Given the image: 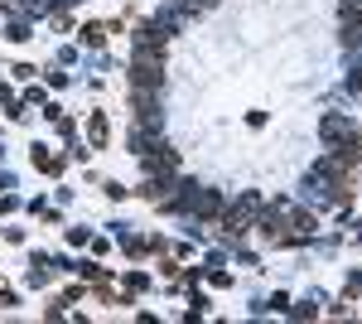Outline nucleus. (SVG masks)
<instances>
[{
	"label": "nucleus",
	"mask_w": 362,
	"mask_h": 324,
	"mask_svg": "<svg viewBox=\"0 0 362 324\" xmlns=\"http://www.w3.org/2000/svg\"><path fill=\"white\" fill-rule=\"evenodd\" d=\"M73 5H78V0H73Z\"/></svg>",
	"instance_id": "a211bd4d"
},
{
	"label": "nucleus",
	"mask_w": 362,
	"mask_h": 324,
	"mask_svg": "<svg viewBox=\"0 0 362 324\" xmlns=\"http://www.w3.org/2000/svg\"><path fill=\"white\" fill-rule=\"evenodd\" d=\"M319 136H324L329 145H338V140H353V136H358V126H353V121H343L338 111H329V116L319 121Z\"/></svg>",
	"instance_id": "39448f33"
},
{
	"label": "nucleus",
	"mask_w": 362,
	"mask_h": 324,
	"mask_svg": "<svg viewBox=\"0 0 362 324\" xmlns=\"http://www.w3.org/2000/svg\"><path fill=\"white\" fill-rule=\"evenodd\" d=\"M10 305H15V295H10V291H0V310H10Z\"/></svg>",
	"instance_id": "dca6fc26"
},
{
	"label": "nucleus",
	"mask_w": 362,
	"mask_h": 324,
	"mask_svg": "<svg viewBox=\"0 0 362 324\" xmlns=\"http://www.w3.org/2000/svg\"><path fill=\"white\" fill-rule=\"evenodd\" d=\"M165 39H170V29H165L160 19H155V24H140V29H135V49H160V54H165Z\"/></svg>",
	"instance_id": "0eeeda50"
},
{
	"label": "nucleus",
	"mask_w": 362,
	"mask_h": 324,
	"mask_svg": "<svg viewBox=\"0 0 362 324\" xmlns=\"http://www.w3.org/2000/svg\"><path fill=\"white\" fill-rule=\"evenodd\" d=\"M348 88H353V92H362V68L353 73V78H348Z\"/></svg>",
	"instance_id": "2eb2a0df"
},
{
	"label": "nucleus",
	"mask_w": 362,
	"mask_h": 324,
	"mask_svg": "<svg viewBox=\"0 0 362 324\" xmlns=\"http://www.w3.org/2000/svg\"><path fill=\"white\" fill-rule=\"evenodd\" d=\"M285 204H275V209H261L256 218V227H261V237L271 242V247H295V232H290V218H280Z\"/></svg>",
	"instance_id": "7ed1b4c3"
},
{
	"label": "nucleus",
	"mask_w": 362,
	"mask_h": 324,
	"mask_svg": "<svg viewBox=\"0 0 362 324\" xmlns=\"http://www.w3.org/2000/svg\"><path fill=\"white\" fill-rule=\"evenodd\" d=\"M140 165H145V175H179V155L170 145H150L140 155Z\"/></svg>",
	"instance_id": "20e7f679"
},
{
	"label": "nucleus",
	"mask_w": 362,
	"mask_h": 324,
	"mask_svg": "<svg viewBox=\"0 0 362 324\" xmlns=\"http://www.w3.org/2000/svg\"><path fill=\"white\" fill-rule=\"evenodd\" d=\"M208 5H213V0H179V10H183V15H188V10H208Z\"/></svg>",
	"instance_id": "ddd939ff"
},
{
	"label": "nucleus",
	"mask_w": 362,
	"mask_h": 324,
	"mask_svg": "<svg viewBox=\"0 0 362 324\" xmlns=\"http://www.w3.org/2000/svg\"><path fill=\"white\" fill-rule=\"evenodd\" d=\"M88 140L97 145V150L111 140V121H106V111H92V116H88Z\"/></svg>",
	"instance_id": "6e6552de"
},
{
	"label": "nucleus",
	"mask_w": 362,
	"mask_h": 324,
	"mask_svg": "<svg viewBox=\"0 0 362 324\" xmlns=\"http://www.w3.org/2000/svg\"><path fill=\"white\" fill-rule=\"evenodd\" d=\"M358 291H362V271H358V276H353V281H348V300H353Z\"/></svg>",
	"instance_id": "4468645a"
},
{
	"label": "nucleus",
	"mask_w": 362,
	"mask_h": 324,
	"mask_svg": "<svg viewBox=\"0 0 362 324\" xmlns=\"http://www.w3.org/2000/svg\"><path fill=\"white\" fill-rule=\"evenodd\" d=\"M343 44H362V10H343Z\"/></svg>",
	"instance_id": "9d476101"
},
{
	"label": "nucleus",
	"mask_w": 362,
	"mask_h": 324,
	"mask_svg": "<svg viewBox=\"0 0 362 324\" xmlns=\"http://www.w3.org/2000/svg\"><path fill=\"white\" fill-rule=\"evenodd\" d=\"M343 10H362V0H343Z\"/></svg>",
	"instance_id": "f3484780"
},
{
	"label": "nucleus",
	"mask_w": 362,
	"mask_h": 324,
	"mask_svg": "<svg viewBox=\"0 0 362 324\" xmlns=\"http://www.w3.org/2000/svg\"><path fill=\"white\" fill-rule=\"evenodd\" d=\"M83 44L88 49H101L106 44V24H83Z\"/></svg>",
	"instance_id": "f8f14e48"
},
{
	"label": "nucleus",
	"mask_w": 362,
	"mask_h": 324,
	"mask_svg": "<svg viewBox=\"0 0 362 324\" xmlns=\"http://www.w3.org/2000/svg\"><path fill=\"white\" fill-rule=\"evenodd\" d=\"M188 209H193V218H222L227 204H222V194H213V189H193V204H188Z\"/></svg>",
	"instance_id": "423d86ee"
},
{
	"label": "nucleus",
	"mask_w": 362,
	"mask_h": 324,
	"mask_svg": "<svg viewBox=\"0 0 362 324\" xmlns=\"http://www.w3.org/2000/svg\"><path fill=\"white\" fill-rule=\"evenodd\" d=\"M261 199L256 194H242L232 209H222V227H227V237H247V227H256V218H261Z\"/></svg>",
	"instance_id": "f03ea898"
},
{
	"label": "nucleus",
	"mask_w": 362,
	"mask_h": 324,
	"mask_svg": "<svg viewBox=\"0 0 362 324\" xmlns=\"http://www.w3.org/2000/svg\"><path fill=\"white\" fill-rule=\"evenodd\" d=\"M314 227H319V218H314V213H290V232H295V242L314 237Z\"/></svg>",
	"instance_id": "1a4fd4ad"
},
{
	"label": "nucleus",
	"mask_w": 362,
	"mask_h": 324,
	"mask_svg": "<svg viewBox=\"0 0 362 324\" xmlns=\"http://www.w3.org/2000/svg\"><path fill=\"white\" fill-rule=\"evenodd\" d=\"M160 83H165V54L160 49H135V58H131V88H155L160 92Z\"/></svg>",
	"instance_id": "f257e3e1"
},
{
	"label": "nucleus",
	"mask_w": 362,
	"mask_h": 324,
	"mask_svg": "<svg viewBox=\"0 0 362 324\" xmlns=\"http://www.w3.org/2000/svg\"><path fill=\"white\" fill-rule=\"evenodd\" d=\"M34 170H44V175H58V170H63V155H44V150H34Z\"/></svg>",
	"instance_id": "9b49d317"
}]
</instances>
